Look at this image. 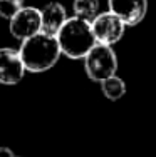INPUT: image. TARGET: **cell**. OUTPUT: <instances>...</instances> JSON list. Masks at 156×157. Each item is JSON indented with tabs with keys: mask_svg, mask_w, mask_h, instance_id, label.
<instances>
[{
	"mask_svg": "<svg viewBox=\"0 0 156 157\" xmlns=\"http://www.w3.org/2000/svg\"><path fill=\"white\" fill-rule=\"evenodd\" d=\"M18 54H20V59L27 72L40 74L52 69L57 63L59 57L62 55V50L57 37L40 32L24 40L20 44Z\"/></svg>",
	"mask_w": 156,
	"mask_h": 157,
	"instance_id": "1",
	"label": "cell"
},
{
	"mask_svg": "<svg viewBox=\"0 0 156 157\" xmlns=\"http://www.w3.org/2000/svg\"><path fill=\"white\" fill-rule=\"evenodd\" d=\"M57 40L62 55L74 59V60L84 59L98 44L94 32H92V24L76 15L72 18H67L64 27L57 33Z\"/></svg>",
	"mask_w": 156,
	"mask_h": 157,
	"instance_id": "2",
	"label": "cell"
},
{
	"mask_svg": "<svg viewBox=\"0 0 156 157\" xmlns=\"http://www.w3.org/2000/svg\"><path fill=\"white\" fill-rule=\"evenodd\" d=\"M84 60V70L86 75L92 82H99L116 75L118 70V57L116 52L113 50L111 45H102V44H96L92 50L89 52Z\"/></svg>",
	"mask_w": 156,
	"mask_h": 157,
	"instance_id": "3",
	"label": "cell"
},
{
	"mask_svg": "<svg viewBox=\"0 0 156 157\" xmlns=\"http://www.w3.org/2000/svg\"><path fill=\"white\" fill-rule=\"evenodd\" d=\"M9 22L12 37L20 42L42 32V13H40V9H35V7L20 9Z\"/></svg>",
	"mask_w": 156,
	"mask_h": 157,
	"instance_id": "4",
	"label": "cell"
},
{
	"mask_svg": "<svg viewBox=\"0 0 156 157\" xmlns=\"http://www.w3.org/2000/svg\"><path fill=\"white\" fill-rule=\"evenodd\" d=\"M91 24H92V32H94L96 40H98V44H102V45H114L116 42H119L122 35H124L126 27H128L113 12L99 13Z\"/></svg>",
	"mask_w": 156,
	"mask_h": 157,
	"instance_id": "5",
	"label": "cell"
},
{
	"mask_svg": "<svg viewBox=\"0 0 156 157\" xmlns=\"http://www.w3.org/2000/svg\"><path fill=\"white\" fill-rule=\"evenodd\" d=\"M25 65L18 50L12 47H0V84L15 85L24 78Z\"/></svg>",
	"mask_w": 156,
	"mask_h": 157,
	"instance_id": "6",
	"label": "cell"
},
{
	"mask_svg": "<svg viewBox=\"0 0 156 157\" xmlns=\"http://www.w3.org/2000/svg\"><path fill=\"white\" fill-rule=\"evenodd\" d=\"M107 5L128 27L138 25L148 12V0H107Z\"/></svg>",
	"mask_w": 156,
	"mask_h": 157,
	"instance_id": "7",
	"label": "cell"
},
{
	"mask_svg": "<svg viewBox=\"0 0 156 157\" xmlns=\"http://www.w3.org/2000/svg\"><path fill=\"white\" fill-rule=\"evenodd\" d=\"M40 13H42V32L57 37V33L67 22L66 7L59 2H49L44 9H40Z\"/></svg>",
	"mask_w": 156,
	"mask_h": 157,
	"instance_id": "8",
	"label": "cell"
},
{
	"mask_svg": "<svg viewBox=\"0 0 156 157\" xmlns=\"http://www.w3.org/2000/svg\"><path fill=\"white\" fill-rule=\"evenodd\" d=\"M101 90L109 100H119L126 94V84L121 77L113 75L101 82Z\"/></svg>",
	"mask_w": 156,
	"mask_h": 157,
	"instance_id": "9",
	"label": "cell"
},
{
	"mask_svg": "<svg viewBox=\"0 0 156 157\" xmlns=\"http://www.w3.org/2000/svg\"><path fill=\"white\" fill-rule=\"evenodd\" d=\"M72 10L76 17L92 22L99 15V0H74Z\"/></svg>",
	"mask_w": 156,
	"mask_h": 157,
	"instance_id": "10",
	"label": "cell"
},
{
	"mask_svg": "<svg viewBox=\"0 0 156 157\" xmlns=\"http://www.w3.org/2000/svg\"><path fill=\"white\" fill-rule=\"evenodd\" d=\"M20 9H24V0H0V17L10 20Z\"/></svg>",
	"mask_w": 156,
	"mask_h": 157,
	"instance_id": "11",
	"label": "cell"
},
{
	"mask_svg": "<svg viewBox=\"0 0 156 157\" xmlns=\"http://www.w3.org/2000/svg\"><path fill=\"white\" fill-rule=\"evenodd\" d=\"M0 157H15L9 147H0Z\"/></svg>",
	"mask_w": 156,
	"mask_h": 157,
	"instance_id": "12",
	"label": "cell"
}]
</instances>
